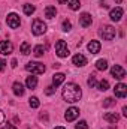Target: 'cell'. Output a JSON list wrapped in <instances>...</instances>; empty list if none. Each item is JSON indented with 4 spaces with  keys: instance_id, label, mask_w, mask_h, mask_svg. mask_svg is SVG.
Segmentation results:
<instances>
[{
    "instance_id": "1",
    "label": "cell",
    "mask_w": 127,
    "mask_h": 129,
    "mask_svg": "<svg viewBox=\"0 0 127 129\" xmlns=\"http://www.w3.org/2000/svg\"><path fill=\"white\" fill-rule=\"evenodd\" d=\"M82 96V92H81V87L79 86H76L75 83H67L66 86H64L63 89V99L66 102H70V104H73V102H78L79 99Z\"/></svg>"
},
{
    "instance_id": "2",
    "label": "cell",
    "mask_w": 127,
    "mask_h": 129,
    "mask_svg": "<svg viewBox=\"0 0 127 129\" xmlns=\"http://www.w3.org/2000/svg\"><path fill=\"white\" fill-rule=\"evenodd\" d=\"M26 71L32 72L33 75H40L45 72V66L43 63H39V62H29L26 64Z\"/></svg>"
},
{
    "instance_id": "3",
    "label": "cell",
    "mask_w": 127,
    "mask_h": 129,
    "mask_svg": "<svg viewBox=\"0 0 127 129\" xmlns=\"http://www.w3.org/2000/svg\"><path fill=\"white\" fill-rule=\"evenodd\" d=\"M32 32H33V35H36V36L43 35V33L46 32V24H45L43 21H40V20H34L33 24H32Z\"/></svg>"
},
{
    "instance_id": "4",
    "label": "cell",
    "mask_w": 127,
    "mask_h": 129,
    "mask_svg": "<svg viewBox=\"0 0 127 129\" xmlns=\"http://www.w3.org/2000/svg\"><path fill=\"white\" fill-rule=\"evenodd\" d=\"M55 53L58 57H67L69 56V48H67V44L64 41H58L55 44Z\"/></svg>"
},
{
    "instance_id": "5",
    "label": "cell",
    "mask_w": 127,
    "mask_h": 129,
    "mask_svg": "<svg viewBox=\"0 0 127 129\" xmlns=\"http://www.w3.org/2000/svg\"><path fill=\"white\" fill-rule=\"evenodd\" d=\"M6 23H8V26L11 27V29H17V27H20V17L17 15V14H9L8 15V18H6Z\"/></svg>"
},
{
    "instance_id": "6",
    "label": "cell",
    "mask_w": 127,
    "mask_h": 129,
    "mask_svg": "<svg viewBox=\"0 0 127 129\" xmlns=\"http://www.w3.org/2000/svg\"><path fill=\"white\" fill-rule=\"evenodd\" d=\"M14 51V45L11 41H0V53L3 56H8Z\"/></svg>"
},
{
    "instance_id": "7",
    "label": "cell",
    "mask_w": 127,
    "mask_h": 129,
    "mask_svg": "<svg viewBox=\"0 0 127 129\" xmlns=\"http://www.w3.org/2000/svg\"><path fill=\"white\" fill-rule=\"evenodd\" d=\"M100 35H102V38H103L105 41H112V39L115 38V29H114L112 26H106V27L100 32Z\"/></svg>"
},
{
    "instance_id": "8",
    "label": "cell",
    "mask_w": 127,
    "mask_h": 129,
    "mask_svg": "<svg viewBox=\"0 0 127 129\" xmlns=\"http://www.w3.org/2000/svg\"><path fill=\"white\" fill-rule=\"evenodd\" d=\"M111 74H112V77L117 78V80H123V78L126 77V71H124L120 64H114L112 69H111Z\"/></svg>"
},
{
    "instance_id": "9",
    "label": "cell",
    "mask_w": 127,
    "mask_h": 129,
    "mask_svg": "<svg viewBox=\"0 0 127 129\" xmlns=\"http://www.w3.org/2000/svg\"><path fill=\"white\" fill-rule=\"evenodd\" d=\"M78 116H79V110H78V108H75V107H72V108H69V110L66 111L64 119H66L67 122H73Z\"/></svg>"
},
{
    "instance_id": "10",
    "label": "cell",
    "mask_w": 127,
    "mask_h": 129,
    "mask_svg": "<svg viewBox=\"0 0 127 129\" xmlns=\"http://www.w3.org/2000/svg\"><path fill=\"white\" fill-rule=\"evenodd\" d=\"M114 93H115V96H118V98H126V95H127V86H126V84H123V83L117 84V86H115V89H114Z\"/></svg>"
},
{
    "instance_id": "11",
    "label": "cell",
    "mask_w": 127,
    "mask_h": 129,
    "mask_svg": "<svg viewBox=\"0 0 127 129\" xmlns=\"http://www.w3.org/2000/svg\"><path fill=\"white\" fill-rule=\"evenodd\" d=\"M91 15L90 14H87V12H84L81 17H79V24H81V27H88V26H91Z\"/></svg>"
},
{
    "instance_id": "12",
    "label": "cell",
    "mask_w": 127,
    "mask_h": 129,
    "mask_svg": "<svg viewBox=\"0 0 127 129\" xmlns=\"http://www.w3.org/2000/svg\"><path fill=\"white\" fill-rule=\"evenodd\" d=\"M109 17H111L112 21H120L121 17H123V9H121V8H115V9H112Z\"/></svg>"
},
{
    "instance_id": "13",
    "label": "cell",
    "mask_w": 127,
    "mask_h": 129,
    "mask_svg": "<svg viewBox=\"0 0 127 129\" xmlns=\"http://www.w3.org/2000/svg\"><path fill=\"white\" fill-rule=\"evenodd\" d=\"M100 48H102V45H100L99 41H91V42L88 44V51H90L91 54H97V53L100 51Z\"/></svg>"
},
{
    "instance_id": "14",
    "label": "cell",
    "mask_w": 127,
    "mask_h": 129,
    "mask_svg": "<svg viewBox=\"0 0 127 129\" xmlns=\"http://www.w3.org/2000/svg\"><path fill=\"white\" fill-rule=\"evenodd\" d=\"M72 62H73V64H76V66H85L87 64V59L82 54H75L73 59H72Z\"/></svg>"
},
{
    "instance_id": "15",
    "label": "cell",
    "mask_w": 127,
    "mask_h": 129,
    "mask_svg": "<svg viewBox=\"0 0 127 129\" xmlns=\"http://www.w3.org/2000/svg\"><path fill=\"white\" fill-rule=\"evenodd\" d=\"M64 74H61V72H58V74H54L52 75V84H54V87H57V86H60L61 83L64 81Z\"/></svg>"
},
{
    "instance_id": "16",
    "label": "cell",
    "mask_w": 127,
    "mask_h": 129,
    "mask_svg": "<svg viewBox=\"0 0 127 129\" xmlns=\"http://www.w3.org/2000/svg\"><path fill=\"white\" fill-rule=\"evenodd\" d=\"M12 89H14V93H15L17 96H23V95H24V86H23V84H21L20 81L14 83Z\"/></svg>"
},
{
    "instance_id": "17",
    "label": "cell",
    "mask_w": 127,
    "mask_h": 129,
    "mask_svg": "<svg viewBox=\"0 0 127 129\" xmlns=\"http://www.w3.org/2000/svg\"><path fill=\"white\" fill-rule=\"evenodd\" d=\"M103 119H105L106 122H109V123H117V122L120 120L118 114H115V113H106V114L103 116Z\"/></svg>"
},
{
    "instance_id": "18",
    "label": "cell",
    "mask_w": 127,
    "mask_h": 129,
    "mask_svg": "<svg viewBox=\"0 0 127 129\" xmlns=\"http://www.w3.org/2000/svg\"><path fill=\"white\" fill-rule=\"evenodd\" d=\"M57 15V9L54 6H46L45 8V17L46 18H54Z\"/></svg>"
},
{
    "instance_id": "19",
    "label": "cell",
    "mask_w": 127,
    "mask_h": 129,
    "mask_svg": "<svg viewBox=\"0 0 127 129\" xmlns=\"http://www.w3.org/2000/svg\"><path fill=\"white\" fill-rule=\"evenodd\" d=\"M26 86H27L29 89H34V87L37 86V78L33 77V75L27 77V80H26Z\"/></svg>"
},
{
    "instance_id": "20",
    "label": "cell",
    "mask_w": 127,
    "mask_h": 129,
    "mask_svg": "<svg viewBox=\"0 0 127 129\" xmlns=\"http://www.w3.org/2000/svg\"><path fill=\"white\" fill-rule=\"evenodd\" d=\"M20 50H21V53H23L24 56H29V54L32 53V48H30V44H29V42H23L21 47H20Z\"/></svg>"
},
{
    "instance_id": "21",
    "label": "cell",
    "mask_w": 127,
    "mask_h": 129,
    "mask_svg": "<svg viewBox=\"0 0 127 129\" xmlns=\"http://www.w3.org/2000/svg\"><path fill=\"white\" fill-rule=\"evenodd\" d=\"M33 54H34L36 57H42V56L45 54V47H43V45H37V47H34Z\"/></svg>"
},
{
    "instance_id": "22",
    "label": "cell",
    "mask_w": 127,
    "mask_h": 129,
    "mask_svg": "<svg viewBox=\"0 0 127 129\" xmlns=\"http://www.w3.org/2000/svg\"><path fill=\"white\" fill-rule=\"evenodd\" d=\"M96 68H97L99 71H106V69H108V62L103 60V59H102V60H97V62H96Z\"/></svg>"
},
{
    "instance_id": "23",
    "label": "cell",
    "mask_w": 127,
    "mask_h": 129,
    "mask_svg": "<svg viewBox=\"0 0 127 129\" xmlns=\"http://www.w3.org/2000/svg\"><path fill=\"white\" fill-rule=\"evenodd\" d=\"M79 6H81L79 0H70V2H69V8H70L72 11H78V9H79Z\"/></svg>"
},
{
    "instance_id": "24",
    "label": "cell",
    "mask_w": 127,
    "mask_h": 129,
    "mask_svg": "<svg viewBox=\"0 0 127 129\" xmlns=\"http://www.w3.org/2000/svg\"><path fill=\"white\" fill-rule=\"evenodd\" d=\"M33 12H34V6L33 5H29V3L24 5V14L26 15H32Z\"/></svg>"
},
{
    "instance_id": "25",
    "label": "cell",
    "mask_w": 127,
    "mask_h": 129,
    "mask_svg": "<svg viewBox=\"0 0 127 129\" xmlns=\"http://www.w3.org/2000/svg\"><path fill=\"white\" fill-rule=\"evenodd\" d=\"M99 89H100V90H103V92H105V90H108V89H109V83H108L106 80H102V81L99 83Z\"/></svg>"
},
{
    "instance_id": "26",
    "label": "cell",
    "mask_w": 127,
    "mask_h": 129,
    "mask_svg": "<svg viewBox=\"0 0 127 129\" xmlns=\"http://www.w3.org/2000/svg\"><path fill=\"white\" fill-rule=\"evenodd\" d=\"M29 101H30L29 104H30V107H32V108H37V107H39V99H37V98H36V96L30 98Z\"/></svg>"
},
{
    "instance_id": "27",
    "label": "cell",
    "mask_w": 127,
    "mask_h": 129,
    "mask_svg": "<svg viewBox=\"0 0 127 129\" xmlns=\"http://www.w3.org/2000/svg\"><path fill=\"white\" fill-rule=\"evenodd\" d=\"M87 84H88L90 87H96V86H97V80H96V77H93V75H91V77L88 78V81H87Z\"/></svg>"
},
{
    "instance_id": "28",
    "label": "cell",
    "mask_w": 127,
    "mask_h": 129,
    "mask_svg": "<svg viewBox=\"0 0 127 129\" xmlns=\"http://www.w3.org/2000/svg\"><path fill=\"white\" fill-rule=\"evenodd\" d=\"M75 129H88V125H87V122H85V120H81V122L75 126Z\"/></svg>"
},
{
    "instance_id": "29",
    "label": "cell",
    "mask_w": 127,
    "mask_h": 129,
    "mask_svg": "<svg viewBox=\"0 0 127 129\" xmlns=\"http://www.w3.org/2000/svg\"><path fill=\"white\" fill-rule=\"evenodd\" d=\"M114 104H115V101H114L112 98H106L105 102H103V107H112Z\"/></svg>"
},
{
    "instance_id": "30",
    "label": "cell",
    "mask_w": 127,
    "mask_h": 129,
    "mask_svg": "<svg viewBox=\"0 0 127 129\" xmlns=\"http://www.w3.org/2000/svg\"><path fill=\"white\" fill-rule=\"evenodd\" d=\"M70 29H72L70 21H67V20H66V21H63V30H64V32H69Z\"/></svg>"
},
{
    "instance_id": "31",
    "label": "cell",
    "mask_w": 127,
    "mask_h": 129,
    "mask_svg": "<svg viewBox=\"0 0 127 129\" xmlns=\"http://www.w3.org/2000/svg\"><path fill=\"white\" fill-rule=\"evenodd\" d=\"M54 92H55V87H54V86H48L46 90H45L46 95H54Z\"/></svg>"
},
{
    "instance_id": "32",
    "label": "cell",
    "mask_w": 127,
    "mask_h": 129,
    "mask_svg": "<svg viewBox=\"0 0 127 129\" xmlns=\"http://www.w3.org/2000/svg\"><path fill=\"white\" fill-rule=\"evenodd\" d=\"M5 68H6V62H5L3 59H0V72H3Z\"/></svg>"
},
{
    "instance_id": "33",
    "label": "cell",
    "mask_w": 127,
    "mask_h": 129,
    "mask_svg": "<svg viewBox=\"0 0 127 129\" xmlns=\"http://www.w3.org/2000/svg\"><path fill=\"white\" fill-rule=\"evenodd\" d=\"M3 120H5V114L0 111V123H3Z\"/></svg>"
},
{
    "instance_id": "34",
    "label": "cell",
    "mask_w": 127,
    "mask_h": 129,
    "mask_svg": "<svg viewBox=\"0 0 127 129\" xmlns=\"http://www.w3.org/2000/svg\"><path fill=\"white\" fill-rule=\"evenodd\" d=\"M5 129H17V128H15V126H12V125H9V123H8V125H6V126H5Z\"/></svg>"
},
{
    "instance_id": "35",
    "label": "cell",
    "mask_w": 127,
    "mask_h": 129,
    "mask_svg": "<svg viewBox=\"0 0 127 129\" xmlns=\"http://www.w3.org/2000/svg\"><path fill=\"white\" fill-rule=\"evenodd\" d=\"M123 114L127 117V107H123Z\"/></svg>"
},
{
    "instance_id": "36",
    "label": "cell",
    "mask_w": 127,
    "mask_h": 129,
    "mask_svg": "<svg viewBox=\"0 0 127 129\" xmlns=\"http://www.w3.org/2000/svg\"><path fill=\"white\" fill-rule=\"evenodd\" d=\"M11 66H12V68H17V60H15V59L12 60V64H11Z\"/></svg>"
},
{
    "instance_id": "37",
    "label": "cell",
    "mask_w": 127,
    "mask_h": 129,
    "mask_svg": "<svg viewBox=\"0 0 127 129\" xmlns=\"http://www.w3.org/2000/svg\"><path fill=\"white\" fill-rule=\"evenodd\" d=\"M57 2H58L60 5H63V3H66V2H67V0H57Z\"/></svg>"
},
{
    "instance_id": "38",
    "label": "cell",
    "mask_w": 127,
    "mask_h": 129,
    "mask_svg": "<svg viewBox=\"0 0 127 129\" xmlns=\"http://www.w3.org/2000/svg\"><path fill=\"white\" fill-rule=\"evenodd\" d=\"M55 129H66V128H63V126H57Z\"/></svg>"
},
{
    "instance_id": "39",
    "label": "cell",
    "mask_w": 127,
    "mask_h": 129,
    "mask_svg": "<svg viewBox=\"0 0 127 129\" xmlns=\"http://www.w3.org/2000/svg\"><path fill=\"white\" fill-rule=\"evenodd\" d=\"M115 2H117V3H121V2H123V0H115Z\"/></svg>"
}]
</instances>
